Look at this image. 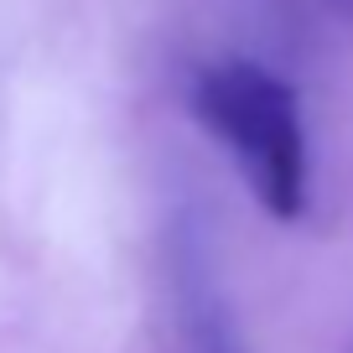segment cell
<instances>
[{
	"label": "cell",
	"mask_w": 353,
	"mask_h": 353,
	"mask_svg": "<svg viewBox=\"0 0 353 353\" xmlns=\"http://www.w3.org/2000/svg\"><path fill=\"white\" fill-rule=\"evenodd\" d=\"M172 307L188 353H250L244 348L239 317H234L229 286L219 270V244L213 229L198 213H176L172 219Z\"/></svg>",
	"instance_id": "cell-2"
},
{
	"label": "cell",
	"mask_w": 353,
	"mask_h": 353,
	"mask_svg": "<svg viewBox=\"0 0 353 353\" xmlns=\"http://www.w3.org/2000/svg\"><path fill=\"white\" fill-rule=\"evenodd\" d=\"M192 114L229 145L244 188L276 223H296L312 203V151L301 99L281 73L250 57L203 63L192 78Z\"/></svg>",
	"instance_id": "cell-1"
},
{
	"label": "cell",
	"mask_w": 353,
	"mask_h": 353,
	"mask_svg": "<svg viewBox=\"0 0 353 353\" xmlns=\"http://www.w3.org/2000/svg\"><path fill=\"white\" fill-rule=\"evenodd\" d=\"M327 11H332V16H343V21L353 26V0H327Z\"/></svg>",
	"instance_id": "cell-3"
}]
</instances>
